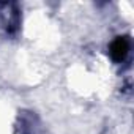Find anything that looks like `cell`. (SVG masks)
<instances>
[{"mask_svg": "<svg viewBox=\"0 0 134 134\" xmlns=\"http://www.w3.org/2000/svg\"><path fill=\"white\" fill-rule=\"evenodd\" d=\"M21 24V13L14 3H0V29L7 33H16Z\"/></svg>", "mask_w": 134, "mask_h": 134, "instance_id": "6da1fadb", "label": "cell"}, {"mask_svg": "<svg viewBox=\"0 0 134 134\" xmlns=\"http://www.w3.org/2000/svg\"><path fill=\"white\" fill-rule=\"evenodd\" d=\"M131 54V38L128 35H120L115 36L110 44H109V57L112 58L114 63L120 65L128 60Z\"/></svg>", "mask_w": 134, "mask_h": 134, "instance_id": "7a4b0ae2", "label": "cell"}, {"mask_svg": "<svg viewBox=\"0 0 134 134\" xmlns=\"http://www.w3.org/2000/svg\"><path fill=\"white\" fill-rule=\"evenodd\" d=\"M16 129H18V134H38L40 132V120L35 115V112H30V110L19 112Z\"/></svg>", "mask_w": 134, "mask_h": 134, "instance_id": "3957f363", "label": "cell"}]
</instances>
